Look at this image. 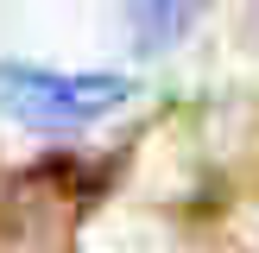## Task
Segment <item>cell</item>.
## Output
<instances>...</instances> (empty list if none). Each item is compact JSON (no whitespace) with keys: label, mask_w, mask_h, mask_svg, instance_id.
I'll list each match as a JSON object with an SVG mask.
<instances>
[{"label":"cell","mask_w":259,"mask_h":253,"mask_svg":"<svg viewBox=\"0 0 259 253\" xmlns=\"http://www.w3.org/2000/svg\"><path fill=\"white\" fill-rule=\"evenodd\" d=\"M126 95H133L126 76H57V70H32V63H0V114L38 133L89 126L114 114Z\"/></svg>","instance_id":"cell-1"},{"label":"cell","mask_w":259,"mask_h":253,"mask_svg":"<svg viewBox=\"0 0 259 253\" xmlns=\"http://www.w3.org/2000/svg\"><path fill=\"white\" fill-rule=\"evenodd\" d=\"M126 19H133V32H139L146 51H164V45H177L190 32L196 0H126Z\"/></svg>","instance_id":"cell-2"}]
</instances>
